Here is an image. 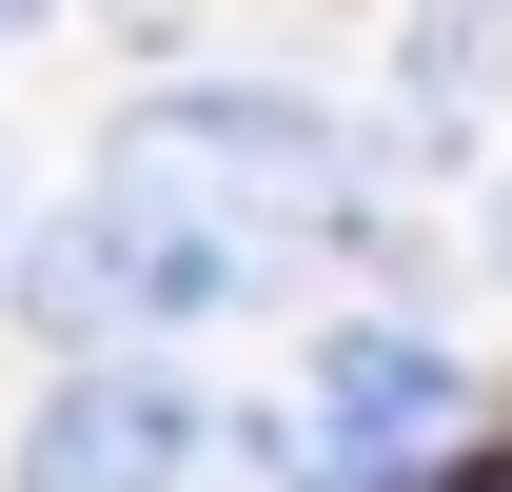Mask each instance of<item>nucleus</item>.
<instances>
[{"label":"nucleus","mask_w":512,"mask_h":492,"mask_svg":"<svg viewBox=\"0 0 512 492\" xmlns=\"http://www.w3.org/2000/svg\"><path fill=\"white\" fill-rule=\"evenodd\" d=\"M0 296L40 315V335H138V315H237V296H256V217H217V197H178V178H138V158H99V197H79V217H40Z\"/></svg>","instance_id":"1"},{"label":"nucleus","mask_w":512,"mask_h":492,"mask_svg":"<svg viewBox=\"0 0 512 492\" xmlns=\"http://www.w3.org/2000/svg\"><path fill=\"white\" fill-rule=\"evenodd\" d=\"M138 178L217 197V217H256V237H335L355 217V119H316V99H276V79H197V99H138L119 119Z\"/></svg>","instance_id":"2"},{"label":"nucleus","mask_w":512,"mask_h":492,"mask_svg":"<svg viewBox=\"0 0 512 492\" xmlns=\"http://www.w3.org/2000/svg\"><path fill=\"white\" fill-rule=\"evenodd\" d=\"M316 473H453L473 453V374L434 355V335H394V315H355V335H316V433H296Z\"/></svg>","instance_id":"3"},{"label":"nucleus","mask_w":512,"mask_h":492,"mask_svg":"<svg viewBox=\"0 0 512 492\" xmlns=\"http://www.w3.org/2000/svg\"><path fill=\"white\" fill-rule=\"evenodd\" d=\"M237 433L197 414L178 374H60L40 394V433H20V473H60V492H138V473H217Z\"/></svg>","instance_id":"4"},{"label":"nucleus","mask_w":512,"mask_h":492,"mask_svg":"<svg viewBox=\"0 0 512 492\" xmlns=\"http://www.w3.org/2000/svg\"><path fill=\"white\" fill-rule=\"evenodd\" d=\"M512 79V0H434L394 60V138H473V99Z\"/></svg>","instance_id":"5"},{"label":"nucleus","mask_w":512,"mask_h":492,"mask_svg":"<svg viewBox=\"0 0 512 492\" xmlns=\"http://www.w3.org/2000/svg\"><path fill=\"white\" fill-rule=\"evenodd\" d=\"M40 20H60V0H0V40H40Z\"/></svg>","instance_id":"6"},{"label":"nucleus","mask_w":512,"mask_h":492,"mask_svg":"<svg viewBox=\"0 0 512 492\" xmlns=\"http://www.w3.org/2000/svg\"><path fill=\"white\" fill-rule=\"evenodd\" d=\"M493 256H512V217H493Z\"/></svg>","instance_id":"7"}]
</instances>
